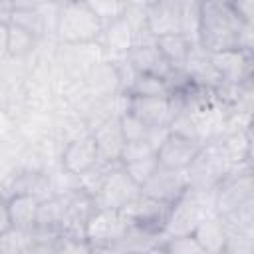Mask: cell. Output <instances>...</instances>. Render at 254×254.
Masks as SVG:
<instances>
[{
	"label": "cell",
	"mask_w": 254,
	"mask_h": 254,
	"mask_svg": "<svg viewBox=\"0 0 254 254\" xmlns=\"http://www.w3.org/2000/svg\"><path fill=\"white\" fill-rule=\"evenodd\" d=\"M254 24L244 22L230 0H200L196 22V44L206 52H220L230 48L252 50Z\"/></svg>",
	"instance_id": "1"
},
{
	"label": "cell",
	"mask_w": 254,
	"mask_h": 254,
	"mask_svg": "<svg viewBox=\"0 0 254 254\" xmlns=\"http://www.w3.org/2000/svg\"><path fill=\"white\" fill-rule=\"evenodd\" d=\"M103 20L81 0H69L58 8L54 34L60 44H91L97 42Z\"/></svg>",
	"instance_id": "2"
},
{
	"label": "cell",
	"mask_w": 254,
	"mask_h": 254,
	"mask_svg": "<svg viewBox=\"0 0 254 254\" xmlns=\"http://www.w3.org/2000/svg\"><path fill=\"white\" fill-rule=\"evenodd\" d=\"M234 167L228 161V157L224 155L220 143L216 139L208 141V143L200 145L198 153L194 155V159L185 169L187 181H189V189L206 190V192L216 190V187L222 183V179Z\"/></svg>",
	"instance_id": "3"
},
{
	"label": "cell",
	"mask_w": 254,
	"mask_h": 254,
	"mask_svg": "<svg viewBox=\"0 0 254 254\" xmlns=\"http://www.w3.org/2000/svg\"><path fill=\"white\" fill-rule=\"evenodd\" d=\"M129 220L123 214V210L115 208H95V212L85 222L83 236L91 250H109L111 244H115L119 238L125 236L129 230Z\"/></svg>",
	"instance_id": "4"
},
{
	"label": "cell",
	"mask_w": 254,
	"mask_h": 254,
	"mask_svg": "<svg viewBox=\"0 0 254 254\" xmlns=\"http://www.w3.org/2000/svg\"><path fill=\"white\" fill-rule=\"evenodd\" d=\"M139 192H141L139 185L125 173V169L121 167V163H117V165H113L105 173V177H103L97 192L93 194V200H95V206L97 208H115V210H121Z\"/></svg>",
	"instance_id": "5"
},
{
	"label": "cell",
	"mask_w": 254,
	"mask_h": 254,
	"mask_svg": "<svg viewBox=\"0 0 254 254\" xmlns=\"http://www.w3.org/2000/svg\"><path fill=\"white\" fill-rule=\"evenodd\" d=\"M121 210L127 216L131 226H135L143 232H149L153 236H161L163 228H165V222H167V216H169V210H171V204L161 202L157 198H151V196L139 192Z\"/></svg>",
	"instance_id": "6"
},
{
	"label": "cell",
	"mask_w": 254,
	"mask_h": 254,
	"mask_svg": "<svg viewBox=\"0 0 254 254\" xmlns=\"http://www.w3.org/2000/svg\"><path fill=\"white\" fill-rule=\"evenodd\" d=\"M83 87L91 99H111L121 93V73L115 60H97L81 75Z\"/></svg>",
	"instance_id": "7"
},
{
	"label": "cell",
	"mask_w": 254,
	"mask_h": 254,
	"mask_svg": "<svg viewBox=\"0 0 254 254\" xmlns=\"http://www.w3.org/2000/svg\"><path fill=\"white\" fill-rule=\"evenodd\" d=\"M187 189H189V181H187V173L183 169H167L161 165L141 185L143 194L157 198L161 202H167V204H173Z\"/></svg>",
	"instance_id": "8"
},
{
	"label": "cell",
	"mask_w": 254,
	"mask_h": 254,
	"mask_svg": "<svg viewBox=\"0 0 254 254\" xmlns=\"http://www.w3.org/2000/svg\"><path fill=\"white\" fill-rule=\"evenodd\" d=\"M97 161H99L97 159V145H95L91 131H85V133L69 139L67 145L62 149V155H60L62 171L75 175V177L89 171Z\"/></svg>",
	"instance_id": "9"
},
{
	"label": "cell",
	"mask_w": 254,
	"mask_h": 254,
	"mask_svg": "<svg viewBox=\"0 0 254 254\" xmlns=\"http://www.w3.org/2000/svg\"><path fill=\"white\" fill-rule=\"evenodd\" d=\"M208 54L212 65L222 77V83H242L252 79V50L230 48Z\"/></svg>",
	"instance_id": "10"
},
{
	"label": "cell",
	"mask_w": 254,
	"mask_h": 254,
	"mask_svg": "<svg viewBox=\"0 0 254 254\" xmlns=\"http://www.w3.org/2000/svg\"><path fill=\"white\" fill-rule=\"evenodd\" d=\"M125 109L135 117H139L149 127H169V121L175 115L169 97L125 95Z\"/></svg>",
	"instance_id": "11"
},
{
	"label": "cell",
	"mask_w": 254,
	"mask_h": 254,
	"mask_svg": "<svg viewBox=\"0 0 254 254\" xmlns=\"http://www.w3.org/2000/svg\"><path fill=\"white\" fill-rule=\"evenodd\" d=\"M198 149H200V143L169 131L165 135V139L161 141V145L157 147L155 157L161 167L185 171L189 167V163L194 159V155L198 153Z\"/></svg>",
	"instance_id": "12"
},
{
	"label": "cell",
	"mask_w": 254,
	"mask_h": 254,
	"mask_svg": "<svg viewBox=\"0 0 254 254\" xmlns=\"http://www.w3.org/2000/svg\"><path fill=\"white\" fill-rule=\"evenodd\" d=\"M91 135L97 145V159L101 163H119L121 149L125 145V139L119 127V115H111L99 121L91 129Z\"/></svg>",
	"instance_id": "13"
},
{
	"label": "cell",
	"mask_w": 254,
	"mask_h": 254,
	"mask_svg": "<svg viewBox=\"0 0 254 254\" xmlns=\"http://www.w3.org/2000/svg\"><path fill=\"white\" fill-rule=\"evenodd\" d=\"M179 69H183L187 73V77L196 85H202L208 89H218L222 85V77L216 71V67L212 65L210 54L204 48H200L196 42L192 44L189 58L185 60L183 67H179Z\"/></svg>",
	"instance_id": "14"
},
{
	"label": "cell",
	"mask_w": 254,
	"mask_h": 254,
	"mask_svg": "<svg viewBox=\"0 0 254 254\" xmlns=\"http://www.w3.org/2000/svg\"><path fill=\"white\" fill-rule=\"evenodd\" d=\"M147 30L153 38L165 34H183V8L173 0H159L147 8Z\"/></svg>",
	"instance_id": "15"
},
{
	"label": "cell",
	"mask_w": 254,
	"mask_h": 254,
	"mask_svg": "<svg viewBox=\"0 0 254 254\" xmlns=\"http://www.w3.org/2000/svg\"><path fill=\"white\" fill-rule=\"evenodd\" d=\"M125 58L129 60L133 69L139 71V73H151V75H159V77L167 79L171 75V71H173L171 64L165 60L161 50L155 46V40L153 42L133 44V48L125 54Z\"/></svg>",
	"instance_id": "16"
},
{
	"label": "cell",
	"mask_w": 254,
	"mask_h": 254,
	"mask_svg": "<svg viewBox=\"0 0 254 254\" xmlns=\"http://www.w3.org/2000/svg\"><path fill=\"white\" fill-rule=\"evenodd\" d=\"M97 42L103 52L111 56H125L135 44V32L129 26V22L123 16H119L103 24V30Z\"/></svg>",
	"instance_id": "17"
},
{
	"label": "cell",
	"mask_w": 254,
	"mask_h": 254,
	"mask_svg": "<svg viewBox=\"0 0 254 254\" xmlns=\"http://www.w3.org/2000/svg\"><path fill=\"white\" fill-rule=\"evenodd\" d=\"M192 236L202 248V254H222L226 244V230L218 214L204 216L196 228L192 230Z\"/></svg>",
	"instance_id": "18"
},
{
	"label": "cell",
	"mask_w": 254,
	"mask_h": 254,
	"mask_svg": "<svg viewBox=\"0 0 254 254\" xmlns=\"http://www.w3.org/2000/svg\"><path fill=\"white\" fill-rule=\"evenodd\" d=\"M6 202H8V212L14 228L30 230L36 226V216L40 206V198L36 194L12 192L10 196H6Z\"/></svg>",
	"instance_id": "19"
},
{
	"label": "cell",
	"mask_w": 254,
	"mask_h": 254,
	"mask_svg": "<svg viewBox=\"0 0 254 254\" xmlns=\"http://www.w3.org/2000/svg\"><path fill=\"white\" fill-rule=\"evenodd\" d=\"M192 44H194V40H190L187 34H181V32H177V34H165V36L155 38V46L161 50V54L165 56V60L171 64L173 69L183 67L185 60L190 54Z\"/></svg>",
	"instance_id": "20"
},
{
	"label": "cell",
	"mask_w": 254,
	"mask_h": 254,
	"mask_svg": "<svg viewBox=\"0 0 254 254\" xmlns=\"http://www.w3.org/2000/svg\"><path fill=\"white\" fill-rule=\"evenodd\" d=\"M12 192H28V194H36L40 200L50 196L52 190V179L50 175H46L44 171L38 169H26L20 171L16 175H12V185H10ZM10 192V194H12Z\"/></svg>",
	"instance_id": "21"
},
{
	"label": "cell",
	"mask_w": 254,
	"mask_h": 254,
	"mask_svg": "<svg viewBox=\"0 0 254 254\" xmlns=\"http://www.w3.org/2000/svg\"><path fill=\"white\" fill-rule=\"evenodd\" d=\"M38 44V38L24 30L22 26L8 22L6 24V58L10 60H26Z\"/></svg>",
	"instance_id": "22"
},
{
	"label": "cell",
	"mask_w": 254,
	"mask_h": 254,
	"mask_svg": "<svg viewBox=\"0 0 254 254\" xmlns=\"http://www.w3.org/2000/svg\"><path fill=\"white\" fill-rule=\"evenodd\" d=\"M125 95H149V97H169L171 87L165 77L151 75V73H135L127 89L123 91Z\"/></svg>",
	"instance_id": "23"
},
{
	"label": "cell",
	"mask_w": 254,
	"mask_h": 254,
	"mask_svg": "<svg viewBox=\"0 0 254 254\" xmlns=\"http://www.w3.org/2000/svg\"><path fill=\"white\" fill-rule=\"evenodd\" d=\"M10 22L22 26L24 30H28L30 34H34L38 40L46 38L48 34V20L44 18L40 8H30V10H12L10 14Z\"/></svg>",
	"instance_id": "24"
},
{
	"label": "cell",
	"mask_w": 254,
	"mask_h": 254,
	"mask_svg": "<svg viewBox=\"0 0 254 254\" xmlns=\"http://www.w3.org/2000/svg\"><path fill=\"white\" fill-rule=\"evenodd\" d=\"M155 250L167 252V254H202L200 244L192 234H181V236H159Z\"/></svg>",
	"instance_id": "25"
},
{
	"label": "cell",
	"mask_w": 254,
	"mask_h": 254,
	"mask_svg": "<svg viewBox=\"0 0 254 254\" xmlns=\"http://www.w3.org/2000/svg\"><path fill=\"white\" fill-rule=\"evenodd\" d=\"M121 167L125 169V173L139 185H141L153 175V171L159 167L157 163V157L155 155H149V157H143V159H135V161H127V163H121Z\"/></svg>",
	"instance_id": "26"
},
{
	"label": "cell",
	"mask_w": 254,
	"mask_h": 254,
	"mask_svg": "<svg viewBox=\"0 0 254 254\" xmlns=\"http://www.w3.org/2000/svg\"><path fill=\"white\" fill-rule=\"evenodd\" d=\"M81 2H85L103 20V24L113 20V18L123 16V10H125L123 0H81Z\"/></svg>",
	"instance_id": "27"
},
{
	"label": "cell",
	"mask_w": 254,
	"mask_h": 254,
	"mask_svg": "<svg viewBox=\"0 0 254 254\" xmlns=\"http://www.w3.org/2000/svg\"><path fill=\"white\" fill-rule=\"evenodd\" d=\"M157 147L149 141V139H141V141H125L123 149H121V157L119 163H127V161H135V159H143L149 155H155Z\"/></svg>",
	"instance_id": "28"
},
{
	"label": "cell",
	"mask_w": 254,
	"mask_h": 254,
	"mask_svg": "<svg viewBox=\"0 0 254 254\" xmlns=\"http://www.w3.org/2000/svg\"><path fill=\"white\" fill-rule=\"evenodd\" d=\"M234 12L248 24H254V0H230Z\"/></svg>",
	"instance_id": "29"
},
{
	"label": "cell",
	"mask_w": 254,
	"mask_h": 254,
	"mask_svg": "<svg viewBox=\"0 0 254 254\" xmlns=\"http://www.w3.org/2000/svg\"><path fill=\"white\" fill-rule=\"evenodd\" d=\"M10 228H12V220L8 212V202H6V196L0 192V236L6 234Z\"/></svg>",
	"instance_id": "30"
},
{
	"label": "cell",
	"mask_w": 254,
	"mask_h": 254,
	"mask_svg": "<svg viewBox=\"0 0 254 254\" xmlns=\"http://www.w3.org/2000/svg\"><path fill=\"white\" fill-rule=\"evenodd\" d=\"M6 58V24L0 22V64Z\"/></svg>",
	"instance_id": "31"
},
{
	"label": "cell",
	"mask_w": 254,
	"mask_h": 254,
	"mask_svg": "<svg viewBox=\"0 0 254 254\" xmlns=\"http://www.w3.org/2000/svg\"><path fill=\"white\" fill-rule=\"evenodd\" d=\"M125 6H135V8H151L159 0H123Z\"/></svg>",
	"instance_id": "32"
},
{
	"label": "cell",
	"mask_w": 254,
	"mask_h": 254,
	"mask_svg": "<svg viewBox=\"0 0 254 254\" xmlns=\"http://www.w3.org/2000/svg\"><path fill=\"white\" fill-rule=\"evenodd\" d=\"M46 2H50V4H56V6H62V4H65V2H69V0H46Z\"/></svg>",
	"instance_id": "33"
}]
</instances>
